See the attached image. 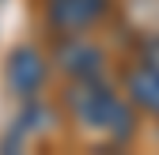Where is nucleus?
Segmentation results:
<instances>
[{"instance_id": "obj_1", "label": "nucleus", "mask_w": 159, "mask_h": 155, "mask_svg": "<svg viewBox=\"0 0 159 155\" xmlns=\"http://www.w3.org/2000/svg\"><path fill=\"white\" fill-rule=\"evenodd\" d=\"M53 117L65 121L76 140H84L87 148H102V151L133 144L136 129H140V113L129 106L114 76L61 80Z\"/></svg>"}, {"instance_id": "obj_2", "label": "nucleus", "mask_w": 159, "mask_h": 155, "mask_svg": "<svg viewBox=\"0 0 159 155\" xmlns=\"http://www.w3.org/2000/svg\"><path fill=\"white\" fill-rule=\"evenodd\" d=\"M46 53L53 64V80H98L114 76V57L98 42V34H68V38H46Z\"/></svg>"}, {"instance_id": "obj_3", "label": "nucleus", "mask_w": 159, "mask_h": 155, "mask_svg": "<svg viewBox=\"0 0 159 155\" xmlns=\"http://www.w3.org/2000/svg\"><path fill=\"white\" fill-rule=\"evenodd\" d=\"M0 80L19 106L46 99V91L53 87V64H49L46 46H34V42L11 46L4 53V64H0Z\"/></svg>"}, {"instance_id": "obj_4", "label": "nucleus", "mask_w": 159, "mask_h": 155, "mask_svg": "<svg viewBox=\"0 0 159 155\" xmlns=\"http://www.w3.org/2000/svg\"><path fill=\"white\" fill-rule=\"evenodd\" d=\"M117 15V0H38V27L46 38L98 34Z\"/></svg>"}, {"instance_id": "obj_5", "label": "nucleus", "mask_w": 159, "mask_h": 155, "mask_svg": "<svg viewBox=\"0 0 159 155\" xmlns=\"http://www.w3.org/2000/svg\"><path fill=\"white\" fill-rule=\"evenodd\" d=\"M114 80L117 87H121V95L129 99V106L140 113V121H155L159 125V72L136 64L133 57H125V61L114 64Z\"/></svg>"}, {"instance_id": "obj_6", "label": "nucleus", "mask_w": 159, "mask_h": 155, "mask_svg": "<svg viewBox=\"0 0 159 155\" xmlns=\"http://www.w3.org/2000/svg\"><path fill=\"white\" fill-rule=\"evenodd\" d=\"M129 57H133L136 64H144V68L159 72V30H155V34H140V38L133 42Z\"/></svg>"}]
</instances>
